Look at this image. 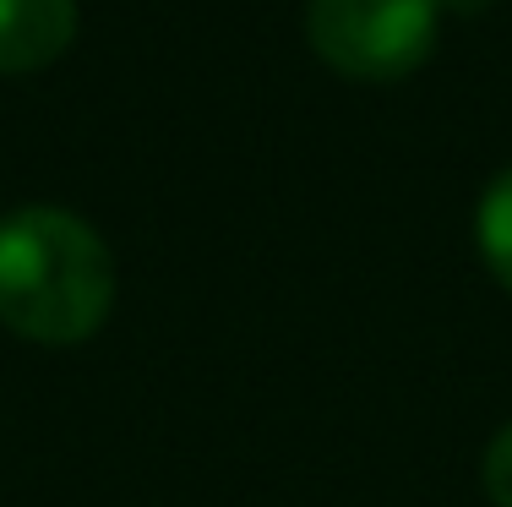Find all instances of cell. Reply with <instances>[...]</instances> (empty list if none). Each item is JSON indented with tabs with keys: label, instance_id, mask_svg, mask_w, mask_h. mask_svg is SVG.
I'll use <instances>...</instances> for the list:
<instances>
[{
	"label": "cell",
	"instance_id": "obj_1",
	"mask_svg": "<svg viewBox=\"0 0 512 507\" xmlns=\"http://www.w3.org/2000/svg\"><path fill=\"white\" fill-rule=\"evenodd\" d=\"M115 257L88 219L50 202L0 219V322L28 344H82L109 322Z\"/></svg>",
	"mask_w": 512,
	"mask_h": 507
},
{
	"label": "cell",
	"instance_id": "obj_2",
	"mask_svg": "<svg viewBox=\"0 0 512 507\" xmlns=\"http://www.w3.org/2000/svg\"><path fill=\"white\" fill-rule=\"evenodd\" d=\"M311 50L355 82H398L436 50V0H311Z\"/></svg>",
	"mask_w": 512,
	"mask_h": 507
},
{
	"label": "cell",
	"instance_id": "obj_3",
	"mask_svg": "<svg viewBox=\"0 0 512 507\" xmlns=\"http://www.w3.org/2000/svg\"><path fill=\"white\" fill-rule=\"evenodd\" d=\"M77 39V0H0V77L55 66Z\"/></svg>",
	"mask_w": 512,
	"mask_h": 507
},
{
	"label": "cell",
	"instance_id": "obj_4",
	"mask_svg": "<svg viewBox=\"0 0 512 507\" xmlns=\"http://www.w3.org/2000/svg\"><path fill=\"white\" fill-rule=\"evenodd\" d=\"M474 235H480V251L491 262V273L512 289V169L491 180L480 202V219H474Z\"/></svg>",
	"mask_w": 512,
	"mask_h": 507
},
{
	"label": "cell",
	"instance_id": "obj_5",
	"mask_svg": "<svg viewBox=\"0 0 512 507\" xmlns=\"http://www.w3.org/2000/svg\"><path fill=\"white\" fill-rule=\"evenodd\" d=\"M485 497L496 507H512V426H502L491 437V448H485Z\"/></svg>",
	"mask_w": 512,
	"mask_h": 507
},
{
	"label": "cell",
	"instance_id": "obj_6",
	"mask_svg": "<svg viewBox=\"0 0 512 507\" xmlns=\"http://www.w3.org/2000/svg\"><path fill=\"white\" fill-rule=\"evenodd\" d=\"M463 11V17H469V11H485V6H491V0H436V11Z\"/></svg>",
	"mask_w": 512,
	"mask_h": 507
}]
</instances>
